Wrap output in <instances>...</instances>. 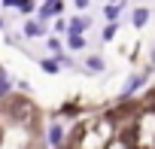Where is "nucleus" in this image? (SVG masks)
<instances>
[{"instance_id": "1", "label": "nucleus", "mask_w": 155, "mask_h": 149, "mask_svg": "<svg viewBox=\"0 0 155 149\" xmlns=\"http://www.w3.org/2000/svg\"><path fill=\"white\" fill-rule=\"evenodd\" d=\"M146 82V76H143V73H134V76H128V82H125V88H122V101H128L140 85Z\"/></svg>"}, {"instance_id": "2", "label": "nucleus", "mask_w": 155, "mask_h": 149, "mask_svg": "<svg viewBox=\"0 0 155 149\" xmlns=\"http://www.w3.org/2000/svg\"><path fill=\"white\" fill-rule=\"evenodd\" d=\"M31 110H34V107H31L28 101H18V104H12V107H9V116H12V119H18V122H28V119H31Z\"/></svg>"}, {"instance_id": "3", "label": "nucleus", "mask_w": 155, "mask_h": 149, "mask_svg": "<svg viewBox=\"0 0 155 149\" xmlns=\"http://www.w3.org/2000/svg\"><path fill=\"white\" fill-rule=\"evenodd\" d=\"M64 9V3L61 0H46V3L40 6V22H46V18H52L55 12H61Z\"/></svg>"}, {"instance_id": "4", "label": "nucleus", "mask_w": 155, "mask_h": 149, "mask_svg": "<svg viewBox=\"0 0 155 149\" xmlns=\"http://www.w3.org/2000/svg\"><path fill=\"white\" fill-rule=\"evenodd\" d=\"M149 15H152V12H149L146 6H137V9H134V15H131V25H134V28H146Z\"/></svg>"}, {"instance_id": "5", "label": "nucleus", "mask_w": 155, "mask_h": 149, "mask_svg": "<svg viewBox=\"0 0 155 149\" xmlns=\"http://www.w3.org/2000/svg\"><path fill=\"white\" fill-rule=\"evenodd\" d=\"M85 70H88V73H104V70H107V64H104V58L88 55V58H85Z\"/></svg>"}, {"instance_id": "6", "label": "nucleus", "mask_w": 155, "mask_h": 149, "mask_svg": "<svg viewBox=\"0 0 155 149\" xmlns=\"http://www.w3.org/2000/svg\"><path fill=\"white\" fill-rule=\"evenodd\" d=\"M40 67H43V73L55 76V73L61 70V58H43V61H40Z\"/></svg>"}, {"instance_id": "7", "label": "nucleus", "mask_w": 155, "mask_h": 149, "mask_svg": "<svg viewBox=\"0 0 155 149\" xmlns=\"http://www.w3.org/2000/svg\"><path fill=\"white\" fill-rule=\"evenodd\" d=\"M49 143H52V146H64V128H61L58 122L49 128Z\"/></svg>"}, {"instance_id": "8", "label": "nucleus", "mask_w": 155, "mask_h": 149, "mask_svg": "<svg viewBox=\"0 0 155 149\" xmlns=\"http://www.w3.org/2000/svg\"><path fill=\"white\" fill-rule=\"evenodd\" d=\"M67 46H70V49H82V46H85V37L70 31V37H67Z\"/></svg>"}, {"instance_id": "9", "label": "nucleus", "mask_w": 155, "mask_h": 149, "mask_svg": "<svg viewBox=\"0 0 155 149\" xmlns=\"http://www.w3.org/2000/svg\"><path fill=\"white\" fill-rule=\"evenodd\" d=\"M119 9H122V3H107V9H104L107 22H116V18H119Z\"/></svg>"}, {"instance_id": "10", "label": "nucleus", "mask_w": 155, "mask_h": 149, "mask_svg": "<svg viewBox=\"0 0 155 149\" xmlns=\"http://www.w3.org/2000/svg\"><path fill=\"white\" fill-rule=\"evenodd\" d=\"M40 31H43V22H28L25 25V37H40Z\"/></svg>"}, {"instance_id": "11", "label": "nucleus", "mask_w": 155, "mask_h": 149, "mask_svg": "<svg viewBox=\"0 0 155 149\" xmlns=\"http://www.w3.org/2000/svg\"><path fill=\"white\" fill-rule=\"evenodd\" d=\"M88 25H91L88 18H76V22H70V31H73V34H82V31H85Z\"/></svg>"}, {"instance_id": "12", "label": "nucleus", "mask_w": 155, "mask_h": 149, "mask_svg": "<svg viewBox=\"0 0 155 149\" xmlns=\"http://www.w3.org/2000/svg\"><path fill=\"white\" fill-rule=\"evenodd\" d=\"M113 37H116V22H110L104 28V43H113Z\"/></svg>"}, {"instance_id": "13", "label": "nucleus", "mask_w": 155, "mask_h": 149, "mask_svg": "<svg viewBox=\"0 0 155 149\" xmlns=\"http://www.w3.org/2000/svg\"><path fill=\"white\" fill-rule=\"evenodd\" d=\"M9 94V82H6V73L0 70V98H6Z\"/></svg>"}, {"instance_id": "14", "label": "nucleus", "mask_w": 155, "mask_h": 149, "mask_svg": "<svg viewBox=\"0 0 155 149\" xmlns=\"http://www.w3.org/2000/svg\"><path fill=\"white\" fill-rule=\"evenodd\" d=\"M46 43H49V49H52L55 55H61V52H64V49H61V40H58V37H49Z\"/></svg>"}, {"instance_id": "15", "label": "nucleus", "mask_w": 155, "mask_h": 149, "mask_svg": "<svg viewBox=\"0 0 155 149\" xmlns=\"http://www.w3.org/2000/svg\"><path fill=\"white\" fill-rule=\"evenodd\" d=\"M55 31H58V34H61V31H70V25H64V18H58V22H55Z\"/></svg>"}, {"instance_id": "16", "label": "nucleus", "mask_w": 155, "mask_h": 149, "mask_svg": "<svg viewBox=\"0 0 155 149\" xmlns=\"http://www.w3.org/2000/svg\"><path fill=\"white\" fill-rule=\"evenodd\" d=\"M18 9H21V12H34V3H31V0H25V3H21Z\"/></svg>"}, {"instance_id": "17", "label": "nucleus", "mask_w": 155, "mask_h": 149, "mask_svg": "<svg viewBox=\"0 0 155 149\" xmlns=\"http://www.w3.org/2000/svg\"><path fill=\"white\" fill-rule=\"evenodd\" d=\"M25 0H3V6H21Z\"/></svg>"}, {"instance_id": "18", "label": "nucleus", "mask_w": 155, "mask_h": 149, "mask_svg": "<svg viewBox=\"0 0 155 149\" xmlns=\"http://www.w3.org/2000/svg\"><path fill=\"white\" fill-rule=\"evenodd\" d=\"M73 3L79 6V9H85V6H88V0H73Z\"/></svg>"}, {"instance_id": "19", "label": "nucleus", "mask_w": 155, "mask_h": 149, "mask_svg": "<svg viewBox=\"0 0 155 149\" xmlns=\"http://www.w3.org/2000/svg\"><path fill=\"white\" fill-rule=\"evenodd\" d=\"M152 64H155V49H152Z\"/></svg>"}, {"instance_id": "20", "label": "nucleus", "mask_w": 155, "mask_h": 149, "mask_svg": "<svg viewBox=\"0 0 155 149\" xmlns=\"http://www.w3.org/2000/svg\"><path fill=\"white\" fill-rule=\"evenodd\" d=\"M110 3H122V0H110Z\"/></svg>"}, {"instance_id": "21", "label": "nucleus", "mask_w": 155, "mask_h": 149, "mask_svg": "<svg viewBox=\"0 0 155 149\" xmlns=\"http://www.w3.org/2000/svg\"><path fill=\"white\" fill-rule=\"evenodd\" d=\"M0 28H3V18H0Z\"/></svg>"}, {"instance_id": "22", "label": "nucleus", "mask_w": 155, "mask_h": 149, "mask_svg": "<svg viewBox=\"0 0 155 149\" xmlns=\"http://www.w3.org/2000/svg\"><path fill=\"white\" fill-rule=\"evenodd\" d=\"M0 140H3V131H0Z\"/></svg>"}, {"instance_id": "23", "label": "nucleus", "mask_w": 155, "mask_h": 149, "mask_svg": "<svg viewBox=\"0 0 155 149\" xmlns=\"http://www.w3.org/2000/svg\"><path fill=\"white\" fill-rule=\"evenodd\" d=\"M55 149H61V146H55Z\"/></svg>"}]
</instances>
